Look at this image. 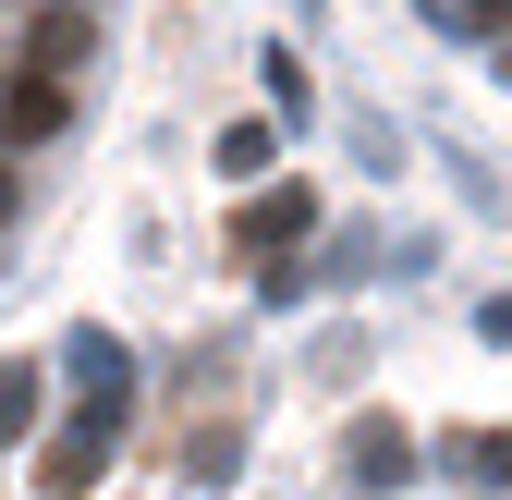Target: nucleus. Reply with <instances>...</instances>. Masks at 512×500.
Returning <instances> with one entry per match:
<instances>
[{
    "instance_id": "obj_1",
    "label": "nucleus",
    "mask_w": 512,
    "mask_h": 500,
    "mask_svg": "<svg viewBox=\"0 0 512 500\" xmlns=\"http://www.w3.org/2000/svg\"><path fill=\"white\" fill-rule=\"evenodd\" d=\"M403 452H415L403 427H354V476H366V488H378V476H403Z\"/></svg>"
},
{
    "instance_id": "obj_2",
    "label": "nucleus",
    "mask_w": 512,
    "mask_h": 500,
    "mask_svg": "<svg viewBox=\"0 0 512 500\" xmlns=\"http://www.w3.org/2000/svg\"><path fill=\"white\" fill-rule=\"evenodd\" d=\"M281 232H305V196H256L244 208V244H281Z\"/></svg>"
},
{
    "instance_id": "obj_3",
    "label": "nucleus",
    "mask_w": 512,
    "mask_h": 500,
    "mask_svg": "<svg viewBox=\"0 0 512 500\" xmlns=\"http://www.w3.org/2000/svg\"><path fill=\"white\" fill-rule=\"evenodd\" d=\"M13 427H37V379H0V440Z\"/></svg>"
}]
</instances>
